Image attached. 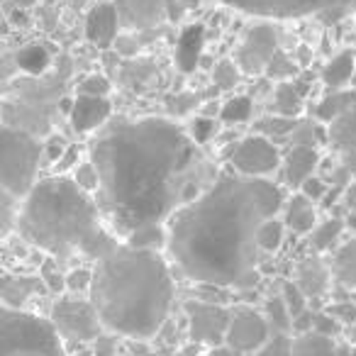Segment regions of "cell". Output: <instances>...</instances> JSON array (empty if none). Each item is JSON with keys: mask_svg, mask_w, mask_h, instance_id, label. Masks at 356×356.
<instances>
[{"mask_svg": "<svg viewBox=\"0 0 356 356\" xmlns=\"http://www.w3.org/2000/svg\"><path fill=\"white\" fill-rule=\"evenodd\" d=\"M100 173L98 205L124 237L163 225L198 198L200 144L171 120L142 118L110 127L90 147Z\"/></svg>", "mask_w": 356, "mask_h": 356, "instance_id": "cell-1", "label": "cell"}, {"mask_svg": "<svg viewBox=\"0 0 356 356\" xmlns=\"http://www.w3.org/2000/svg\"><path fill=\"white\" fill-rule=\"evenodd\" d=\"M283 205V191L268 178L220 176L168 220L166 252L198 286L249 288L261 254L257 232Z\"/></svg>", "mask_w": 356, "mask_h": 356, "instance_id": "cell-2", "label": "cell"}, {"mask_svg": "<svg viewBox=\"0 0 356 356\" xmlns=\"http://www.w3.org/2000/svg\"><path fill=\"white\" fill-rule=\"evenodd\" d=\"M88 298L105 332L127 339H152L171 315L176 283L161 252L122 244L93 268Z\"/></svg>", "mask_w": 356, "mask_h": 356, "instance_id": "cell-3", "label": "cell"}, {"mask_svg": "<svg viewBox=\"0 0 356 356\" xmlns=\"http://www.w3.org/2000/svg\"><path fill=\"white\" fill-rule=\"evenodd\" d=\"M100 205L74 178L51 176L44 178L30 191L20 208L22 237L35 247L66 257L83 249V244L100 229Z\"/></svg>", "mask_w": 356, "mask_h": 356, "instance_id": "cell-4", "label": "cell"}, {"mask_svg": "<svg viewBox=\"0 0 356 356\" xmlns=\"http://www.w3.org/2000/svg\"><path fill=\"white\" fill-rule=\"evenodd\" d=\"M0 356H71L66 341L49 317L3 307L0 312Z\"/></svg>", "mask_w": 356, "mask_h": 356, "instance_id": "cell-5", "label": "cell"}, {"mask_svg": "<svg viewBox=\"0 0 356 356\" xmlns=\"http://www.w3.org/2000/svg\"><path fill=\"white\" fill-rule=\"evenodd\" d=\"M44 147L32 137L30 132L20 127L6 124L0 132V184L3 191L15 195L17 200H25L30 191L35 188L37 171Z\"/></svg>", "mask_w": 356, "mask_h": 356, "instance_id": "cell-6", "label": "cell"}, {"mask_svg": "<svg viewBox=\"0 0 356 356\" xmlns=\"http://www.w3.org/2000/svg\"><path fill=\"white\" fill-rule=\"evenodd\" d=\"M49 320L56 327V332L61 334V339L66 344H76V346L95 341L105 332L100 315L93 302H90V298H79V296L59 298L51 305Z\"/></svg>", "mask_w": 356, "mask_h": 356, "instance_id": "cell-7", "label": "cell"}, {"mask_svg": "<svg viewBox=\"0 0 356 356\" xmlns=\"http://www.w3.org/2000/svg\"><path fill=\"white\" fill-rule=\"evenodd\" d=\"M186 322H188V337L193 344L203 346H220L227 339L229 320L232 310L225 307L222 302H208V300H188L184 305Z\"/></svg>", "mask_w": 356, "mask_h": 356, "instance_id": "cell-8", "label": "cell"}, {"mask_svg": "<svg viewBox=\"0 0 356 356\" xmlns=\"http://www.w3.org/2000/svg\"><path fill=\"white\" fill-rule=\"evenodd\" d=\"M229 163L239 176L249 178H266L278 166H283L276 142L261 137V134H252L234 144L229 152Z\"/></svg>", "mask_w": 356, "mask_h": 356, "instance_id": "cell-9", "label": "cell"}, {"mask_svg": "<svg viewBox=\"0 0 356 356\" xmlns=\"http://www.w3.org/2000/svg\"><path fill=\"white\" fill-rule=\"evenodd\" d=\"M271 337L273 330L264 312L254 310V307H237V310H232L225 344L234 354H257Z\"/></svg>", "mask_w": 356, "mask_h": 356, "instance_id": "cell-10", "label": "cell"}, {"mask_svg": "<svg viewBox=\"0 0 356 356\" xmlns=\"http://www.w3.org/2000/svg\"><path fill=\"white\" fill-rule=\"evenodd\" d=\"M225 6L264 17H300L310 13L339 10L351 0H222Z\"/></svg>", "mask_w": 356, "mask_h": 356, "instance_id": "cell-11", "label": "cell"}, {"mask_svg": "<svg viewBox=\"0 0 356 356\" xmlns=\"http://www.w3.org/2000/svg\"><path fill=\"white\" fill-rule=\"evenodd\" d=\"M276 54H278L276 27L261 22V25H254L252 30L247 32L244 42L239 44L237 66L242 69V74H249V76L266 74L268 64H271Z\"/></svg>", "mask_w": 356, "mask_h": 356, "instance_id": "cell-12", "label": "cell"}, {"mask_svg": "<svg viewBox=\"0 0 356 356\" xmlns=\"http://www.w3.org/2000/svg\"><path fill=\"white\" fill-rule=\"evenodd\" d=\"M120 13L115 3H98L86 17V40L98 49H108L120 37Z\"/></svg>", "mask_w": 356, "mask_h": 356, "instance_id": "cell-13", "label": "cell"}, {"mask_svg": "<svg viewBox=\"0 0 356 356\" xmlns=\"http://www.w3.org/2000/svg\"><path fill=\"white\" fill-rule=\"evenodd\" d=\"M120 22L132 30H152L166 17V0H115Z\"/></svg>", "mask_w": 356, "mask_h": 356, "instance_id": "cell-14", "label": "cell"}, {"mask_svg": "<svg viewBox=\"0 0 356 356\" xmlns=\"http://www.w3.org/2000/svg\"><path fill=\"white\" fill-rule=\"evenodd\" d=\"M110 113H113V105L108 98H93V95H76L74 103L69 110L71 127L79 134L93 132V129L103 127L108 122Z\"/></svg>", "mask_w": 356, "mask_h": 356, "instance_id": "cell-15", "label": "cell"}, {"mask_svg": "<svg viewBox=\"0 0 356 356\" xmlns=\"http://www.w3.org/2000/svg\"><path fill=\"white\" fill-rule=\"evenodd\" d=\"M317 163H320V154L315 147H300V144H293L288 149L286 159H283V181L291 188L300 191L305 181H310L317 171Z\"/></svg>", "mask_w": 356, "mask_h": 356, "instance_id": "cell-16", "label": "cell"}, {"mask_svg": "<svg viewBox=\"0 0 356 356\" xmlns=\"http://www.w3.org/2000/svg\"><path fill=\"white\" fill-rule=\"evenodd\" d=\"M44 291L47 286L42 276H6L3 278V307L25 310L27 300Z\"/></svg>", "mask_w": 356, "mask_h": 356, "instance_id": "cell-17", "label": "cell"}, {"mask_svg": "<svg viewBox=\"0 0 356 356\" xmlns=\"http://www.w3.org/2000/svg\"><path fill=\"white\" fill-rule=\"evenodd\" d=\"M283 222L291 232L310 234L317 227V210L310 198L302 193H296L286 205H283Z\"/></svg>", "mask_w": 356, "mask_h": 356, "instance_id": "cell-18", "label": "cell"}, {"mask_svg": "<svg viewBox=\"0 0 356 356\" xmlns=\"http://www.w3.org/2000/svg\"><path fill=\"white\" fill-rule=\"evenodd\" d=\"M330 278H332V271L327 268V264L317 257H310L305 261H300L298 266V276H296V283L300 286V291L305 293L307 298H320L327 293L330 288Z\"/></svg>", "mask_w": 356, "mask_h": 356, "instance_id": "cell-19", "label": "cell"}, {"mask_svg": "<svg viewBox=\"0 0 356 356\" xmlns=\"http://www.w3.org/2000/svg\"><path fill=\"white\" fill-rule=\"evenodd\" d=\"M351 108H356V90H330L327 95H322V100L315 108V118L325 124H332L334 120H339L341 115H346Z\"/></svg>", "mask_w": 356, "mask_h": 356, "instance_id": "cell-20", "label": "cell"}, {"mask_svg": "<svg viewBox=\"0 0 356 356\" xmlns=\"http://www.w3.org/2000/svg\"><path fill=\"white\" fill-rule=\"evenodd\" d=\"M354 76V51L344 49L325 66L322 71V81L330 90H339V88H346V83L351 81Z\"/></svg>", "mask_w": 356, "mask_h": 356, "instance_id": "cell-21", "label": "cell"}, {"mask_svg": "<svg viewBox=\"0 0 356 356\" xmlns=\"http://www.w3.org/2000/svg\"><path fill=\"white\" fill-rule=\"evenodd\" d=\"M293 356H339V346L330 337L307 332L293 337Z\"/></svg>", "mask_w": 356, "mask_h": 356, "instance_id": "cell-22", "label": "cell"}, {"mask_svg": "<svg viewBox=\"0 0 356 356\" xmlns=\"http://www.w3.org/2000/svg\"><path fill=\"white\" fill-rule=\"evenodd\" d=\"M332 276L344 286L356 288V237L341 244L332 259Z\"/></svg>", "mask_w": 356, "mask_h": 356, "instance_id": "cell-23", "label": "cell"}, {"mask_svg": "<svg viewBox=\"0 0 356 356\" xmlns=\"http://www.w3.org/2000/svg\"><path fill=\"white\" fill-rule=\"evenodd\" d=\"M330 142L334 144L339 152H351L356 149V108H351L346 115L330 124Z\"/></svg>", "mask_w": 356, "mask_h": 356, "instance_id": "cell-24", "label": "cell"}, {"mask_svg": "<svg viewBox=\"0 0 356 356\" xmlns=\"http://www.w3.org/2000/svg\"><path fill=\"white\" fill-rule=\"evenodd\" d=\"M302 110V88L298 83H281L273 98V115L296 118Z\"/></svg>", "mask_w": 356, "mask_h": 356, "instance_id": "cell-25", "label": "cell"}, {"mask_svg": "<svg viewBox=\"0 0 356 356\" xmlns=\"http://www.w3.org/2000/svg\"><path fill=\"white\" fill-rule=\"evenodd\" d=\"M127 244L134 249H147V252H161L168 247V229L163 225H149L127 237Z\"/></svg>", "mask_w": 356, "mask_h": 356, "instance_id": "cell-26", "label": "cell"}, {"mask_svg": "<svg viewBox=\"0 0 356 356\" xmlns=\"http://www.w3.org/2000/svg\"><path fill=\"white\" fill-rule=\"evenodd\" d=\"M264 315H266L273 334H293V315L286 307V302H283L281 293L268 298L266 305H264Z\"/></svg>", "mask_w": 356, "mask_h": 356, "instance_id": "cell-27", "label": "cell"}, {"mask_svg": "<svg viewBox=\"0 0 356 356\" xmlns=\"http://www.w3.org/2000/svg\"><path fill=\"white\" fill-rule=\"evenodd\" d=\"M286 222L278 218H268L266 222H261L257 232V244L261 249V254H273L283 247V239H286Z\"/></svg>", "mask_w": 356, "mask_h": 356, "instance_id": "cell-28", "label": "cell"}, {"mask_svg": "<svg viewBox=\"0 0 356 356\" xmlns=\"http://www.w3.org/2000/svg\"><path fill=\"white\" fill-rule=\"evenodd\" d=\"M296 129H298L296 118H283V115H268V118H264L257 122V132L261 134V137L271 139V142L291 139Z\"/></svg>", "mask_w": 356, "mask_h": 356, "instance_id": "cell-29", "label": "cell"}, {"mask_svg": "<svg viewBox=\"0 0 356 356\" xmlns=\"http://www.w3.org/2000/svg\"><path fill=\"white\" fill-rule=\"evenodd\" d=\"M200 44H203V27L195 25L188 27L181 37V44H178V61L186 71L193 69L198 64V54H200Z\"/></svg>", "mask_w": 356, "mask_h": 356, "instance_id": "cell-30", "label": "cell"}, {"mask_svg": "<svg viewBox=\"0 0 356 356\" xmlns=\"http://www.w3.org/2000/svg\"><path fill=\"white\" fill-rule=\"evenodd\" d=\"M341 232H344V220H339V218L325 220V222H320L310 232V247L315 249V252H327V249H332V244L339 239Z\"/></svg>", "mask_w": 356, "mask_h": 356, "instance_id": "cell-31", "label": "cell"}, {"mask_svg": "<svg viewBox=\"0 0 356 356\" xmlns=\"http://www.w3.org/2000/svg\"><path fill=\"white\" fill-rule=\"evenodd\" d=\"M252 118V98L249 95H237V98L227 100L220 110V120L227 124H242Z\"/></svg>", "mask_w": 356, "mask_h": 356, "instance_id": "cell-32", "label": "cell"}, {"mask_svg": "<svg viewBox=\"0 0 356 356\" xmlns=\"http://www.w3.org/2000/svg\"><path fill=\"white\" fill-rule=\"evenodd\" d=\"M281 298H283V302H286L288 310H291L293 320H296V317H300L302 312H307V300H310V298L300 291V286H298L296 281H283Z\"/></svg>", "mask_w": 356, "mask_h": 356, "instance_id": "cell-33", "label": "cell"}, {"mask_svg": "<svg viewBox=\"0 0 356 356\" xmlns=\"http://www.w3.org/2000/svg\"><path fill=\"white\" fill-rule=\"evenodd\" d=\"M79 184V188H83L86 193H95L100 188V173L95 168L93 161H83L74 166V176H71Z\"/></svg>", "mask_w": 356, "mask_h": 356, "instance_id": "cell-34", "label": "cell"}, {"mask_svg": "<svg viewBox=\"0 0 356 356\" xmlns=\"http://www.w3.org/2000/svg\"><path fill=\"white\" fill-rule=\"evenodd\" d=\"M330 139V132L320 127V124H298V129L293 132L291 142L293 144H300V147H315L320 142H327Z\"/></svg>", "mask_w": 356, "mask_h": 356, "instance_id": "cell-35", "label": "cell"}, {"mask_svg": "<svg viewBox=\"0 0 356 356\" xmlns=\"http://www.w3.org/2000/svg\"><path fill=\"white\" fill-rule=\"evenodd\" d=\"M17 64L25 71H30V74H40V71L49 64V54H47L42 47H27V49H22L20 56H17Z\"/></svg>", "mask_w": 356, "mask_h": 356, "instance_id": "cell-36", "label": "cell"}, {"mask_svg": "<svg viewBox=\"0 0 356 356\" xmlns=\"http://www.w3.org/2000/svg\"><path fill=\"white\" fill-rule=\"evenodd\" d=\"M90 288H93V271L90 268H74V271L66 273V291L71 296L90 293Z\"/></svg>", "mask_w": 356, "mask_h": 356, "instance_id": "cell-37", "label": "cell"}, {"mask_svg": "<svg viewBox=\"0 0 356 356\" xmlns=\"http://www.w3.org/2000/svg\"><path fill=\"white\" fill-rule=\"evenodd\" d=\"M254 356H293V334H273Z\"/></svg>", "mask_w": 356, "mask_h": 356, "instance_id": "cell-38", "label": "cell"}, {"mask_svg": "<svg viewBox=\"0 0 356 356\" xmlns=\"http://www.w3.org/2000/svg\"><path fill=\"white\" fill-rule=\"evenodd\" d=\"M110 81L100 74H90L86 76L83 81L79 83V95H93V98H108L110 93Z\"/></svg>", "mask_w": 356, "mask_h": 356, "instance_id": "cell-39", "label": "cell"}, {"mask_svg": "<svg viewBox=\"0 0 356 356\" xmlns=\"http://www.w3.org/2000/svg\"><path fill=\"white\" fill-rule=\"evenodd\" d=\"M15 195L10 193H0V222H3V234H8L13 229V225H17L20 220V208L15 210Z\"/></svg>", "mask_w": 356, "mask_h": 356, "instance_id": "cell-40", "label": "cell"}, {"mask_svg": "<svg viewBox=\"0 0 356 356\" xmlns=\"http://www.w3.org/2000/svg\"><path fill=\"white\" fill-rule=\"evenodd\" d=\"M239 71H242V69H239L237 64H232V61H220V64L215 66V71H213L215 86H218V88H222V90L232 88V86L239 81Z\"/></svg>", "mask_w": 356, "mask_h": 356, "instance_id": "cell-41", "label": "cell"}, {"mask_svg": "<svg viewBox=\"0 0 356 356\" xmlns=\"http://www.w3.org/2000/svg\"><path fill=\"white\" fill-rule=\"evenodd\" d=\"M312 332L334 339L337 334H341V332H344V325H341L334 315H330L327 310L325 312H315V325H312Z\"/></svg>", "mask_w": 356, "mask_h": 356, "instance_id": "cell-42", "label": "cell"}, {"mask_svg": "<svg viewBox=\"0 0 356 356\" xmlns=\"http://www.w3.org/2000/svg\"><path fill=\"white\" fill-rule=\"evenodd\" d=\"M298 193H302L305 198H310L312 203H320V200H325V198H327L330 188H327V184L322 181L320 176H312L310 181H305V184H302V188L298 191Z\"/></svg>", "mask_w": 356, "mask_h": 356, "instance_id": "cell-43", "label": "cell"}, {"mask_svg": "<svg viewBox=\"0 0 356 356\" xmlns=\"http://www.w3.org/2000/svg\"><path fill=\"white\" fill-rule=\"evenodd\" d=\"M266 74L271 76H276V79H286V76H293L296 74V64H293L291 59H288L283 51H278L276 56H273V61L268 64V69H266Z\"/></svg>", "mask_w": 356, "mask_h": 356, "instance_id": "cell-44", "label": "cell"}, {"mask_svg": "<svg viewBox=\"0 0 356 356\" xmlns=\"http://www.w3.org/2000/svg\"><path fill=\"white\" fill-rule=\"evenodd\" d=\"M327 312H330V315H334L344 327L356 325V305H351V302H337V305L327 307Z\"/></svg>", "mask_w": 356, "mask_h": 356, "instance_id": "cell-45", "label": "cell"}, {"mask_svg": "<svg viewBox=\"0 0 356 356\" xmlns=\"http://www.w3.org/2000/svg\"><path fill=\"white\" fill-rule=\"evenodd\" d=\"M95 344V356H118V334H100Z\"/></svg>", "mask_w": 356, "mask_h": 356, "instance_id": "cell-46", "label": "cell"}, {"mask_svg": "<svg viewBox=\"0 0 356 356\" xmlns=\"http://www.w3.org/2000/svg\"><path fill=\"white\" fill-rule=\"evenodd\" d=\"M69 152V147H66L61 139H49L47 142V147H44V154H47V161H51V163H59L61 159H64V154Z\"/></svg>", "mask_w": 356, "mask_h": 356, "instance_id": "cell-47", "label": "cell"}, {"mask_svg": "<svg viewBox=\"0 0 356 356\" xmlns=\"http://www.w3.org/2000/svg\"><path fill=\"white\" fill-rule=\"evenodd\" d=\"M213 129H215V124L210 122V120H195V124H193V139L198 144L208 142V137L213 134Z\"/></svg>", "mask_w": 356, "mask_h": 356, "instance_id": "cell-48", "label": "cell"}, {"mask_svg": "<svg viewBox=\"0 0 356 356\" xmlns=\"http://www.w3.org/2000/svg\"><path fill=\"white\" fill-rule=\"evenodd\" d=\"M115 47H118V51H120V54H124V56H132L134 51L139 49L137 37H132V35H120L118 42H115Z\"/></svg>", "mask_w": 356, "mask_h": 356, "instance_id": "cell-49", "label": "cell"}, {"mask_svg": "<svg viewBox=\"0 0 356 356\" xmlns=\"http://www.w3.org/2000/svg\"><path fill=\"white\" fill-rule=\"evenodd\" d=\"M341 203L349 213H356V181H349L341 191Z\"/></svg>", "mask_w": 356, "mask_h": 356, "instance_id": "cell-50", "label": "cell"}, {"mask_svg": "<svg viewBox=\"0 0 356 356\" xmlns=\"http://www.w3.org/2000/svg\"><path fill=\"white\" fill-rule=\"evenodd\" d=\"M341 168L349 173L351 181H356V149H351V152H341Z\"/></svg>", "mask_w": 356, "mask_h": 356, "instance_id": "cell-51", "label": "cell"}, {"mask_svg": "<svg viewBox=\"0 0 356 356\" xmlns=\"http://www.w3.org/2000/svg\"><path fill=\"white\" fill-rule=\"evenodd\" d=\"M208 356H237V354H234L227 344H220V346H213V349L208 351Z\"/></svg>", "mask_w": 356, "mask_h": 356, "instance_id": "cell-52", "label": "cell"}, {"mask_svg": "<svg viewBox=\"0 0 356 356\" xmlns=\"http://www.w3.org/2000/svg\"><path fill=\"white\" fill-rule=\"evenodd\" d=\"M10 22H13V25H22V27H25V25H27V22H30V20H27L25 10H13V15H10Z\"/></svg>", "mask_w": 356, "mask_h": 356, "instance_id": "cell-53", "label": "cell"}, {"mask_svg": "<svg viewBox=\"0 0 356 356\" xmlns=\"http://www.w3.org/2000/svg\"><path fill=\"white\" fill-rule=\"evenodd\" d=\"M35 3L37 0H10L13 10H27V8H32Z\"/></svg>", "mask_w": 356, "mask_h": 356, "instance_id": "cell-54", "label": "cell"}, {"mask_svg": "<svg viewBox=\"0 0 356 356\" xmlns=\"http://www.w3.org/2000/svg\"><path fill=\"white\" fill-rule=\"evenodd\" d=\"M74 154H76V149L74 147H69V152H66L64 154V159H61V161H59V168H66V166H71V163H74Z\"/></svg>", "mask_w": 356, "mask_h": 356, "instance_id": "cell-55", "label": "cell"}, {"mask_svg": "<svg viewBox=\"0 0 356 356\" xmlns=\"http://www.w3.org/2000/svg\"><path fill=\"white\" fill-rule=\"evenodd\" d=\"M71 356H95V351L93 349H76Z\"/></svg>", "mask_w": 356, "mask_h": 356, "instance_id": "cell-56", "label": "cell"}, {"mask_svg": "<svg viewBox=\"0 0 356 356\" xmlns=\"http://www.w3.org/2000/svg\"><path fill=\"white\" fill-rule=\"evenodd\" d=\"M346 334H349V341H351V344H356V325H351L349 330H346Z\"/></svg>", "mask_w": 356, "mask_h": 356, "instance_id": "cell-57", "label": "cell"}, {"mask_svg": "<svg viewBox=\"0 0 356 356\" xmlns=\"http://www.w3.org/2000/svg\"><path fill=\"white\" fill-rule=\"evenodd\" d=\"M137 356H161V354H156V351H142V354H137Z\"/></svg>", "mask_w": 356, "mask_h": 356, "instance_id": "cell-58", "label": "cell"}]
</instances>
